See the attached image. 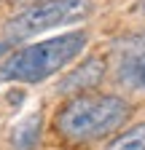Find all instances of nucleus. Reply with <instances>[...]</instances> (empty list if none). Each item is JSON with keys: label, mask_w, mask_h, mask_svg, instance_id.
Segmentation results:
<instances>
[{"label": "nucleus", "mask_w": 145, "mask_h": 150, "mask_svg": "<svg viewBox=\"0 0 145 150\" xmlns=\"http://www.w3.org/2000/svg\"><path fill=\"white\" fill-rule=\"evenodd\" d=\"M6 46H8V43H0V51H3V48H6Z\"/></svg>", "instance_id": "nucleus-9"}, {"label": "nucleus", "mask_w": 145, "mask_h": 150, "mask_svg": "<svg viewBox=\"0 0 145 150\" xmlns=\"http://www.w3.org/2000/svg\"><path fill=\"white\" fill-rule=\"evenodd\" d=\"M105 150H145V121L124 129L116 139L107 142Z\"/></svg>", "instance_id": "nucleus-7"}, {"label": "nucleus", "mask_w": 145, "mask_h": 150, "mask_svg": "<svg viewBox=\"0 0 145 150\" xmlns=\"http://www.w3.org/2000/svg\"><path fill=\"white\" fill-rule=\"evenodd\" d=\"M105 72H107V62L102 59V56H86L75 70H70L59 81L57 91L62 94V97H75V94L92 91V88H97L102 83Z\"/></svg>", "instance_id": "nucleus-4"}, {"label": "nucleus", "mask_w": 145, "mask_h": 150, "mask_svg": "<svg viewBox=\"0 0 145 150\" xmlns=\"http://www.w3.org/2000/svg\"><path fill=\"white\" fill-rule=\"evenodd\" d=\"M92 11H94L92 0H41V3H32L24 11H19L14 19H8L3 32L8 40H24L35 32L86 19Z\"/></svg>", "instance_id": "nucleus-3"}, {"label": "nucleus", "mask_w": 145, "mask_h": 150, "mask_svg": "<svg viewBox=\"0 0 145 150\" xmlns=\"http://www.w3.org/2000/svg\"><path fill=\"white\" fill-rule=\"evenodd\" d=\"M134 11H137V13L145 19V0H137V3H134Z\"/></svg>", "instance_id": "nucleus-8"}, {"label": "nucleus", "mask_w": 145, "mask_h": 150, "mask_svg": "<svg viewBox=\"0 0 145 150\" xmlns=\"http://www.w3.org/2000/svg\"><path fill=\"white\" fill-rule=\"evenodd\" d=\"M89 32H62L57 38L32 43L22 51L11 54L0 64V81H14V83H41L51 75L65 70L75 56L86 48Z\"/></svg>", "instance_id": "nucleus-2"}, {"label": "nucleus", "mask_w": 145, "mask_h": 150, "mask_svg": "<svg viewBox=\"0 0 145 150\" xmlns=\"http://www.w3.org/2000/svg\"><path fill=\"white\" fill-rule=\"evenodd\" d=\"M132 115V105L118 94L83 91L67 97L54 112L57 134L72 145H86L113 134Z\"/></svg>", "instance_id": "nucleus-1"}, {"label": "nucleus", "mask_w": 145, "mask_h": 150, "mask_svg": "<svg viewBox=\"0 0 145 150\" xmlns=\"http://www.w3.org/2000/svg\"><path fill=\"white\" fill-rule=\"evenodd\" d=\"M41 126H43L41 112L27 115L24 121H19V123L14 126V131H11V145L16 150H35V145H38V139H41Z\"/></svg>", "instance_id": "nucleus-5"}, {"label": "nucleus", "mask_w": 145, "mask_h": 150, "mask_svg": "<svg viewBox=\"0 0 145 150\" xmlns=\"http://www.w3.org/2000/svg\"><path fill=\"white\" fill-rule=\"evenodd\" d=\"M118 83L145 88V54H132L118 64Z\"/></svg>", "instance_id": "nucleus-6"}]
</instances>
